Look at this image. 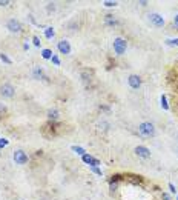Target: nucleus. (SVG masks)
Returning <instances> with one entry per match:
<instances>
[{"label": "nucleus", "instance_id": "9b49d317", "mask_svg": "<svg viewBox=\"0 0 178 200\" xmlns=\"http://www.w3.org/2000/svg\"><path fill=\"white\" fill-rule=\"evenodd\" d=\"M105 23H106L108 26H115L118 22H117V19H115L112 14H108V16L105 17Z\"/></svg>", "mask_w": 178, "mask_h": 200}, {"label": "nucleus", "instance_id": "4be33fe9", "mask_svg": "<svg viewBox=\"0 0 178 200\" xmlns=\"http://www.w3.org/2000/svg\"><path fill=\"white\" fill-rule=\"evenodd\" d=\"M103 5H105V6H109V8H111V6H115L117 3H115V2H105Z\"/></svg>", "mask_w": 178, "mask_h": 200}, {"label": "nucleus", "instance_id": "5701e85b", "mask_svg": "<svg viewBox=\"0 0 178 200\" xmlns=\"http://www.w3.org/2000/svg\"><path fill=\"white\" fill-rule=\"evenodd\" d=\"M32 42H34V45H35V46H40V40H39V37H34V39H32Z\"/></svg>", "mask_w": 178, "mask_h": 200}, {"label": "nucleus", "instance_id": "393cba45", "mask_svg": "<svg viewBox=\"0 0 178 200\" xmlns=\"http://www.w3.org/2000/svg\"><path fill=\"white\" fill-rule=\"evenodd\" d=\"M173 25H175V26L178 28V14H176V16L173 17Z\"/></svg>", "mask_w": 178, "mask_h": 200}, {"label": "nucleus", "instance_id": "a211bd4d", "mask_svg": "<svg viewBox=\"0 0 178 200\" xmlns=\"http://www.w3.org/2000/svg\"><path fill=\"white\" fill-rule=\"evenodd\" d=\"M166 43L169 46H178V39H169V40H166Z\"/></svg>", "mask_w": 178, "mask_h": 200}, {"label": "nucleus", "instance_id": "f257e3e1", "mask_svg": "<svg viewBox=\"0 0 178 200\" xmlns=\"http://www.w3.org/2000/svg\"><path fill=\"white\" fill-rule=\"evenodd\" d=\"M138 133H140V136H143V137H154L155 128H154V125H152L150 122H143V123L138 126Z\"/></svg>", "mask_w": 178, "mask_h": 200}, {"label": "nucleus", "instance_id": "9d476101", "mask_svg": "<svg viewBox=\"0 0 178 200\" xmlns=\"http://www.w3.org/2000/svg\"><path fill=\"white\" fill-rule=\"evenodd\" d=\"M81 159H83V162H84L86 165H89V166H98V165H100V162H98L97 159H94V157H91V156H87V154H84Z\"/></svg>", "mask_w": 178, "mask_h": 200}, {"label": "nucleus", "instance_id": "412c9836", "mask_svg": "<svg viewBox=\"0 0 178 200\" xmlns=\"http://www.w3.org/2000/svg\"><path fill=\"white\" fill-rule=\"evenodd\" d=\"M91 169L95 172V174H98V175H102V169L98 168V166H91Z\"/></svg>", "mask_w": 178, "mask_h": 200}, {"label": "nucleus", "instance_id": "4468645a", "mask_svg": "<svg viewBox=\"0 0 178 200\" xmlns=\"http://www.w3.org/2000/svg\"><path fill=\"white\" fill-rule=\"evenodd\" d=\"M45 36H46V39H52L54 37V29L52 28H46L45 29Z\"/></svg>", "mask_w": 178, "mask_h": 200}, {"label": "nucleus", "instance_id": "cd10ccee", "mask_svg": "<svg viewBox=\"0 0 178 200\" xmlns=\"http://www.w3.org/2000/svg\"><path fill=\"white\" fill-rule=\"evenodd\" d=\"M169 188H170V191H172V192H175V186H173L172 183H169Z\"/></svg>", "mask_w": 178, "mask_h": 200}, {"label": "nucleus", "instance_id": "b1692460", "mask_svg": "<svg viewBox=\"0 0 178 200\" xmlns=\"http://www.w3.org/2000/svg\"><path fill=\"white\" fill-rule=\"evenodd\" d=\"M52 62H54L55 65H60V60H58V57H57V56H52Z\"/></svg>", "mask_w": 178, "mask_h": 200}, {"label": "nucleus", "instance_id": "f8f14e48", "mask_svg": "<svg viewBox=\"0 0 178 200\" xmlns=\"http://www.w3.org/2000/svg\"><path fill=\"white\" fill-rule=\"evenodd\" d=\"M48 117H49L51 120H57V119H58V111H57V110H49V111H48Z\"/></svg>", "mask_w": 178, "mask_h": 200}, {"label": "nucleus", "instance_id": "1a4fd4ad", "mask_svg": "<svg viewBox=\"0 0 178 200\" xmlns=\"http://www.w3.org/2000/svg\"><path fill=\"white\" fill-rule=\"evenodd\" d=\"M57 48H58V51H60L61 54H69V52H71V45H69V42H66V40H60L58 45H57Z\"/></svg>", "mask_w": 178, "mask_h": 200}, {"label": "nucleus", "instance_id": "0eeeda50", "mask_svg": "<svg viewBox=\"0 0 178 200\" xmlns=\"http://www.w3.org/2000/svg\"><path fill=\"white\" fill-rule=\"evenodd\" d=\"M128 82H129V86L131 88H134V89H138L140 86H141V79L138 77V75H129V79H128Z\"/></svg>", "mask_w": 178, "mask_h": 200}, {"label": "nucleus", "instance_id": "dca6fc26", "mask_svg": "<svg viewBox=\"0 0 178 200\" xmlns=\"http://www.w3.org/2000/svg\"><path fill=\"white\" fill-rule=\"evenodd\" d=\"M0 60H2V62H5V63H8V65H9V63H13V62H11V59H9L6 54H3V52L0 54Z\"/></svg>", "mask_w": 178, "mask_h": 200}, {"label": "nucleus", "instance_id": "2eb2a0df", "mask_svg": "<svg viewBox=\"0 0 178 200\" xmlns=\"http://www.w3.org/2000/svg\"><path fill=\"white\" fill-rule=\"evenodd\" d=\"M72 151H75L77 154H80L81 157L86 154V152H84V149H83V148H80V146H72Z\"/></svg>", "mask_w": 178, "mask_h": 200}, {"label": "nucleus", "instance_id": "39448f33", "mask_svg": "<svg viewBox=\"0 0 178 200\" xmlns=\"http://www.w3.org/2000/svg\"><path fill=\"white\" fill-rule=\"evenodd\" d=\"M14 162H16L17 165H25V163L28 162V156H26V152L22 151V149L14 151Z\"/></svg>", "mask_w": 178, "mask_h": 200}, {"label": "nucleus", "instance_id": "7ed1b4c3", "mask_svg": "<svg viewBox=\"0 0 178 200\" xmlns=\"http://www.w3.org/2000/svg\"><path fill=\"white\" fill-rule=\"evenodd\" d=\"M0 94H2L3 97H13L16 94V88L11 83H5V85L0 86Z\"/></svg>", "mask_w": 178, "mask_h": 200}, {"label": "nucleus", "instance_id": "a878e982", "mask_svg": "<svg viewBox=\"0 0 178 200\" xmlns=\"http://www.w3.org/2000/svg\"><path fill=\"white\" fill-rule=\"evenodd\" d=\"M6 5H9L8 0H3V2H0V6H6Z\"/></svg>", "mask_w": 178, "mask_h": 200}, {"label": "nucleus", "instance_id": "bb28decb", "mask_svg": "<svg viewBox=\"0 0 178 200\" xmlns=\"http://www.w3.org/2000/svg\"><path fill=\"white\" fill-rule=\"evenodd\" d=\"M106 126H108L106 123H98V128H100V129H106Z\"/></svg>", "mask_w": 178, "mask_h": 200}, {"label": "nucleus", "instance_id": "423d86ee", "mask_svg": "<svg viewBox=\"0 0 178 200\" xmlns=\"http://www.w3.org/2000/svg\"><path fill=\"white\" fill-rule=\"evenodd\" d=\"M6 26H8V29H9L11 33H20V31H22V25H20V22L16 20V19H11Z\"/></svg>", "mask_w": 178, "mask_h": 200}, {"label": "nucleus", "instance_id": "f03ea898", "mask_svg": "<svg viewBox=\"0 0 178 200\" xmlns=\"http://www.w3.org/2000/svg\"><path fill=\"white\" fill-rule=\"evenodd\" d=\"M126 40H123L121 37H117L115 40H114V51H115V54H118V56H121V54H124V51H126Z\"/></svg>", "mask_w": 178, "mask_h": 200}, {"label": "nucleus", "instance_id": "6ab92c4d", "mask_svg": "<svg viewBox=\"0 0 178 200\" xmlns=\"http://www.w3.org/2000/svg\"><path fill=\"white\" fill-rule=\"evenodd\" d=\"M161 106H163V110H169V105L166 102V95H161Z\"/></svg>", "mask_w": 178, "mask_h": 200}, {"label": "nucleus", "instance_id": "20e7f679", "mask_svg": "<svg viewBox=\"0 0 178 200\" xmlns=\"http://www.w3.org/2000/svg\"><path fill=\"white\" fill-rule=\"evenodd\" d=\"M149 22H150L154 26L161 28V26L164 25V17L160 16V14H157V13H152V14H149Z\"/></svg>", "mask_w": 178, "mask_h": 200}, {"label": "nucleus", "instance_id": "f3484780", "mask_svg": "<svg viewBox=\"0 0 178 200\" xmlns=\"http://www.w3.org/2000/svg\"><path fill=\"white\" fill-rule=\"evenodd\" d=\"M34 77H37V79H39V77H43V71H42V68L37 66V68L34 69Z\"/></svg>", "mask_w": 178, "mask_h": 200}, {"label": "nucleus", "instance_id": "ddd939ff", "mask_svg": "<svg viewBox=\"0 0 178 200\" xmlns=\"http://www.w3.org/2000/svg\"><path fill=\"white\" fill-rule=\"evenodd\" d=\"M42 57L43 59H52V51L51 49H43L42 51Z\"/></svg>", "mask_w": 178, "mask_h": 200}, {"label": "nucleus", "instance_id": "6e6552de", "mask_svg": "<svg viewBox=\"0 0 178 200\" xmlns=\"http://www.w3.org/2000/svg\"><path fill=\"white\" fill-rule=\"evenodd\" d=\"M135 154L141 159H149L150 157V151L146 148V146H137L135 148Z\"/></svg>", "mask_w": 178, "mask_h": 200}, {"label": "nucleus", "instance_id": "aec40b11", "mask_svg": "<svg viewBox=\"0 0 178 200\" xmlns=\"http://www.w3.org/2000/svg\"><path fill=\"white\" fill-rule=\"evenodd\" d=\"M8 145V140L6 139H2V137H0V148H5Z\"/></svg>", "mask_w": 178, "mask_h": 200}]
</instances>
